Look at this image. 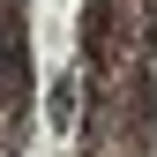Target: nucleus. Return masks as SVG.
<instances>
[{
	"mask_svg": "<svg viewBox=\"0 0 157 157\" xmlns=\"http://www.w3.org/2000/svg\"><path fill=\"white\" fill-rule=\"evenodd\" d=\"M0 52H8V45H0Z\"/></svg>",
	"mask_w": 157,
	"mask_h": 157,
	"instance_id": "obj_1",
	"label": "nucleus"
}]
</instances>
